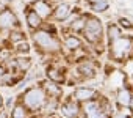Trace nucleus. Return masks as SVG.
I'll use <instances>...</instances> for the list:
<instances>
[{
    "label": "nucleus",
    "mask_w": 133,
    "mask_h": 118,
    "mask_svg": "<svg viewBox=\"0 0 133 118\" xmlns=\"http://www.w3.org/2000/svg\"><path fill=\"white\" fill-rule=\"evenodd\" d=\"M21 38H22V36H21V33H14V35H13V39H14V41H19Z\"/></svg>",
    "instance_id": "24"
},
{
    "label": "nucleus",
    "mask_w": 133,
    "mask_h": 118,
    "mask_svg": "<svg viewBox=\"0 0 133 118\" xmlns=\"http://www.w3.org/2000/svg\"><path fill=\"white\" fill-rule=\"evenodd\" d=\"M85 33H86V38L92 43H96L99 38H100V33H102V25L99 21L96 19H91L86 22V28H85Z\"/></svg>",
    "instance_id": "2"
},
{
    "label": "nucleus",
    "mask_w": 133,
    "mask_h": 118,
    "mask_svg": "<svg viewBox=\"0 0 133 118\" xmlns=\"http://www.w3.org/2000/svg\"><path fill=\"white\" fill-rule=\"evenodd\" d=\"M121 25H124V27H127V28H130V27H131V24H130L127 19H121Z\"/></svg>",
    "instance_id": "21"
},
{
    "label": "nucleus",
    "mask_w": 133,
    "mask_h": 118,
    "mask_svg": "<svg viewBox=\"0 0 133 118\" xmlns=\"http://www.w3.org/2000/svg\"><path fill=\"white\" fill-rule=\"evenodd\" d=\"M14 24H16V19L10 11H3L0 14V28H10Z\"/></svg>",
    "instance_id": "5"
},
{
    "label": "nucleus",
    "mask_w": 133,
    "mask_h": 118,
    "mask_svg": "<svg viewBox=\"0 0 133 118\" xmlns=\"http://www.w3.org/2000/svg\"><path fill=\"white\" fill-rule=\"evenodd\" d=\"M35 41H36L41 47H44V49L55 50V49L58 47V43H56L47 32H39V33H36V35H35Z\"/></svg>",
    "instance_id": "3"
},
{
    "label": "nucleus",
    "mask_w": 133,
    "mask_h": 118,
    "mask_svg": "<svg viewBox=\"0 0 133 118\" xmlns=\"http://www.w3.org/2000/svg\"><path fill=\"white\" fill-rule=\"evenodd\" d=\"M47 90H50L52 93H59V90H58V88H55V87H52V85H50V87H47Z\"/></svg>",
    "instance_id": "23"
},
{
    "label": "nucleus",
    "mask_w": 133,
    "mask_h": 118,
    "mask_svg": "<svg viewBox=\"0 0 133 118\" xmlns=\"http://www.w3.org/2000/svg\"><path fill=\"white\" fill-rule=\"evenodd\" d=\"M17 65H19L21 69H27V68L30 66V60H28V58H19V60H17Z\"/></svg>",
    "instance_id": "17"
},
{
    "label": "nucleus",
    "mask_w": 133,
    "mask_h": 118,
    "mask_svg": "<svg viewBox=\"0 0 133 118\" xmlns=\"http://www.w3.org/2000/svg\"><path fill=\"white\" fill-rule=\"evenodd\" d=\"M0 107H2V98H0Z\"/></svg>",
    "instance_id": "29"
},
{
    "label": "nucleus",
    "mask_w": 133,
    "mask_h": 118,
    "mask_svg": "<svg viewBox=\"0 0 133 118\" xmlns=\"http://www.w3.org/2000/svg\"><path fill=\"white\" fill-rule=\"evenodd\" d=\"M68 14H69V7H68V5L58 7V8H56V13H55L56 19H66V17H68Z\"/></svg>",
    "instance_id": "11"
},
{
    "label": "nucleus",
    "mask_w": 133,
    "mask_h": 118,
    "mask_svg": "<svg viewBox=\"0 0 133 118\" xmlns=\"http://www.w3.org/2000/svg\"><path fill=\"white\" fill-rule=\"evenodd\" d=\"M85 110H86L88 118H100V109H99V105H97L96 102H89V104H86Z\"/></svg>",
    "instance_id": "8"
},
{
    "label": "nucleus",
    "mask_w": 133,
    "mask_h": 118,
    "mask_svg": "<svg viewBox=\"0 0 133 118\" xmlns=\"http://www.w3.org/2000/svg\"><path fill=\"white\" fill-rule=\"evenodd\" d=\"M117 101H119V104H122V105H128L130 101H131L128 91H127V90H121L119 95H117Z\"/></svg>",
    "instance_id": "10"
},
{
    "label": "nucleus",
    "mask_w": 133,
    "mask_h": 118,
    "mask_svg": "<svg viewBox=\"0 0 133 118\" xmlns=\"http://www.w3.org/2000/svg\"><path fill=\"white\" fill-rule=\"evenodd\" d=\"M3 8H5V7H3V3H0V11H3Z\"/></svg>",
    "instance_id": "26"
},
{
    "label": "nucleus",
    "mask_w": 133,
    "mask_h": 118,
    "mask_svg": "<svg viewBox=\"0 0 133 118\" xmlns=\"http://www.w3.org/2000/svg\"><path fill=\"white\" fill-rule=\"evenodd\" d=\"M13 118H25V112H24V109H22L21 105L14 109V112H13Z\"/></svg>",
    "instance_id": "16"
},
{
    "label": "nucleus",
    "mask_w": 133,
    "mask_h": 118,
    "mask_svg": "<svg viewBox=\"0 0 133 118\" xmlns=\"http://www.w3.org/2000/svg\"><path fill=\"white\" fill-rule=\"evenodd\" d=\"M44 104V93L39 88H33L25 95V105L30 109H39Z\"/></svg>",
    "instance_id": "1"
},
{
    "label": "nucleus",
    "mask_w": 133,
    "mask_h": 118,
    "mask_svg": "<svg viewBox=\"0 0 133 118\" xmlns=\"http://www.w3.org/2000/svg\"><path fill=\"white\" fill-rule=\"evenodd\" d=\"M91 2H97L99 3V2H102V0H91Z\"/></svg>",
    "instance_id": "27"
},
{
    "label": "nucleus",
    "mask_w": 133,
    "mask_h": 118,
    "mask_svg": "<svg viewBox=\"0 0 133 118\" xmlns=\"http://www.w3.org/2000/svg\"><path fill=\"white\" fill-rule=\"evenodd\" d=\"M83 24H85V22H83V21H78V22H77V24H75V27H74V28H75V30H80V28H82V27H83Z\"/></svg>",
    "instance_id": "22"
},
{
    "label": "nucleus",
    "mask_w": 133,
    "mask_h": 118,
    "mask_svg": "<svg viewBox=\"0 0 133 118\" xmlns=\"http://www.w3.org/2000/svg\"><path fill=\"white\" fill-rule=\"evenodd\" d=\"M108 33H110V39H113V41H116V39L119 38V30H117V27H110Z\"/></svg>",
    "instance_id": "14"
},
{
    "label": "nucleus",
    "mask_w": 133,
    "mask_h": 118,
    "mask_svg": "<svg viewBox=\"0 0 133 118\" xmlns=\"http://www.w3.org/2000/svg\"><path fill=\"white\" fill-rule=\"evenodd\" d=\"M35 13L39 16V17H47L49 14H50V7L45 3V2H42V0H38V2L35 3Z\"/></svg>",
    "instance_id": "6"
},
{
    "label": "nucleus",
    "mask_w": 133,
    "mask_h": 118,
    "mask_svg": "<svg viewBox=\"0 0 133 118\" xmlns=\"http://www.w3.org/2000/svg\"><path fill=\"white\" fill-rule=\"evenodd\" d=\"M105 8H107V2H103V0H102L100 3H97V5L94 7V10H96V11H105Z\"/></svg>",
    "instance_id": "18"
},
{
    "label": "nucleus",
    "mask_w": 133,
    "mask_h": 118,
    "mask_svg": "<svg viewBox=\"0 0 133 118\" xmlns=\"http://www.w3.org/2000/svg\"><path fill=\"white\" fill-rule=\"evenodd\" d=\"M27 19H28V24H30V27H38V25L41 24V22H39V16H38L35 11H33V13H30Z\"/></svg>",
    "instance_id": "12"
},
{
    "label": "nucleus",
    "mask_w": 133,
    "mask_h": 118,
    "mask_svg": "<svg viewBox=\"0 0 133 118\" xmlns=\"http://www.w3.org/2000/svg\"><path fill=\"white\" fill-rule=\"evenodd\" d=\"M128 49H130V41H128V39H121V38H117V39L114 41V44H113V54H114V57H117V58L124 57V55L128 52Z\"/></svg>",
    "instance_id": "4"
},
{
    "label": "nucleus",
    "mask_w": 133,
    "mask_h": 118,
    "mask_svg": "<svg viewBox=\"0 0 133 118\" xmlns=\"http://www.w3.org/2000/svg\"><path fill=\"white\" fill-rule=\"evenodd\" d=\"M82 71H83L85 74H88V76L92 74V68H91V65H83V66H82Z\"/></svg>",
    "instance_id": "19"
},
{
    "label": "nucleus",
    "mask_w": 133,
    "mask_h": 118,
    "mask_svg": "<svg viewBox=\"0 0 133 118\" xmlns=\"http://www.w3.org/2000/svg\"><path fill=\"white\" fill-rule=\"evenodd\" d=\"M66 44H68V47H71V49H77V47H80V39H77V38H68V41H66Z\"/></svg>",
    "instance_id": "13"
},
{
    "label": "nucleus",
    "mask_w": 133,
    "mask_h": 118,
    "mask_svg": "<svg viewBox=\"0 0 133 118\" xmlns=\"http://www.w3.org/2000/svg\"><path fill=\"white\" fill-rule=\"evenodd\" d=\"M3 73H5V71H3V68H2V66H0V77H2V76H3Z\"/></svg>",
    "instance_id": "25"
},
{
    "label": "nucleus",
    "mask_w": 133,
    "mask_h": 118,
    "mask_svg": "<svg viewBox=\"0 0 133 118\" xmlns=\"http://www.w3.org/2000/svg\"><path fill=\"white\" fill-rule=\"evenodd\" d=\"M17 50H19V52H28V44H27V43H24V44H19Z\"/></svg>",
    "instance_id": "20"
},
{
    "label": "nucleus",
    "mask_w": 133,
    "mask_h": 118,
    "mask_svg": "<svg viewBox=\"0 0 133 118\" xmlns=\"http://www.w3.org/2000/svg\"><path fill=\"white\" fill-rule=\"evenodd\" d=\"M63 113L66 116H69V118H75L78 115V107L74 102H68V104L63 105Z\"/></svg>",
    "instance_id": "7"
},
{
    "label": "nucleus",
    "mask_w": 133,
    "mask_h": 118,
    "mask_svg": "<svg viewBox=\"0 0 133 118\" xmlns=\"http://www.w3.org/2000/svg\"><path fill=\"white\" fill-rule=\"evenodd\" d=\"M92 96H94V90H91V88H80L75 93V98L80 99V101H88Z\"/></svg>",
    "instance_id": "9"
},
{
    "label": "nucleus",
    "mask_w": 133,
    "mask_h": 118,
    "mask_svg": "<svg viewBox=\"0 0 133 118\" xmlns=\"http://www.w3.org/2000/svg\"><path fill=\"white\" fill-rule=\"evenodd\" d=\"M0 118H5V115H3V113H0Z\"/></svg>",
    "instance_id": "28"
},
{
    "label": "nucleus",
    "mask_w": 133,
    "mask_h": 118,
    "mask_svg": "<svg viewBox=\"0 0 133 118\" xmlns=\"http://www.w3.org/2000/svg\"><path fill=\"white\" fill-rule=\"evenodd\" d=\"M49 77L53 79V80H56V82H61V80H63V76L58 74V71H55V69H50V71H49Z\"/></svg>",
    "instance_id": "15"
}]
</instances>
